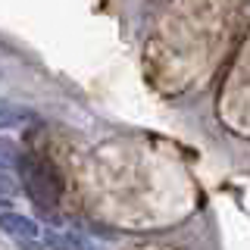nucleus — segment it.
Wrapping results in <instances>:
<instances>
[{
	"label": "nucleus",
	"instance_id": "f257e3e1",
	"mask_svg": "<svg viewBox=\"0 0 250 250\" xmlns=\"http://www.w3.org/2000/svg\"><path fill=\"white\" fill-rule=\"evenodd\" d=\"M19 169H22V182H25V194L38 203V209H41L44 216H50L53 213V182L47 178L41 163L31 160V156H22Z\"/></svg>",
	"mask_w": 250,
	"mask_h": 250
},
{
	"label": "nucleus",
	"instance_id": "f03ea898",
	"mask_svg": "<svg viewBox=\"0 0 250 250\" xmlns=\"http://www.w3.org/2000/svg\"><path fill=\"white\" fill-rule=\"evenodd\" d=\"M0 231H6L16 244H19V241H41V225L31 216L13 213V209H3V213H0Z\"/></svg>",
	"mask_w": 250,
	"mask_h": 250
},
{
	"label": "nucleus",
	"instance_id": "7ed1b4c3",
	"mask_svg": "<svg viewBox=\"0 0 250 250\" xmlns=\"http://www.w3.org/2000/svg\"><path fill=\"white\" fill-rule=\"evenodd\" d=\"M28 122H35V109L10 104V100H0V131H13V128L28 125Z\"/></svg>",
	"mask_w": 250,
	"mask_h": 250
},
{
	"label": "nucleus",
	"instance_id": "20e7f679",
	"mask_svg": "<svg viewBox=\"0 0 250 250\" xmlns=\"http://www.w3.org/2000/svg\"><path fill=\"white\" fill-rule=\"evenodd\" d=\"M41 238L50 250H82V241H75L69 231H41Z\"/></svg>",
	"mask_w": 250,
	"mask_h": 250
},
{
	"label": "nucleus",
	"instance_id": "39448f33",
	"mask_svg": "<svg viewBox=\"0 0 250 250\" xmlns=\"http://www.w3.org/2000/svg\"><path fill=\"white\" fill-rule=\"evenodd\" d=\"M19 247L22 250H41L44 244H41V241H19Z\"/></svg>",
	"mask_w": 250,
	"mask_h": 250
}]
</instances>
